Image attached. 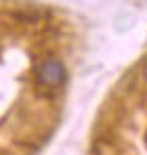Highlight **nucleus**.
<instances>
[{"label":"nucleus","mask_w":147,"mask_h":155,"mask_svg":"<svg viewBox=\"0 0 147 155\" xmlns=\"http://www.w3.org/2000/svg\"><path fill=\"white\" fill-rule=\"evenodd\" d=\"M37 78L45 86H62L63 80H65V68L59 59L49 57L37 68Z\"/></svg>","instance_id":"f257e3e1"},{"label":"nucleus","mask_w":147,"mask_h":155,"mask_svg":"<svg viewBox=\"0 0 147 155\" xmlns=\"http://www.w3.org/2000/svg\"><path fill=\"white\" fill-rule=\"evenodd\" d=\"M143 78H145V82H147V59H145V63H143Z\"/></svg>","instance_id":"f03ea898"}]
</instances>
